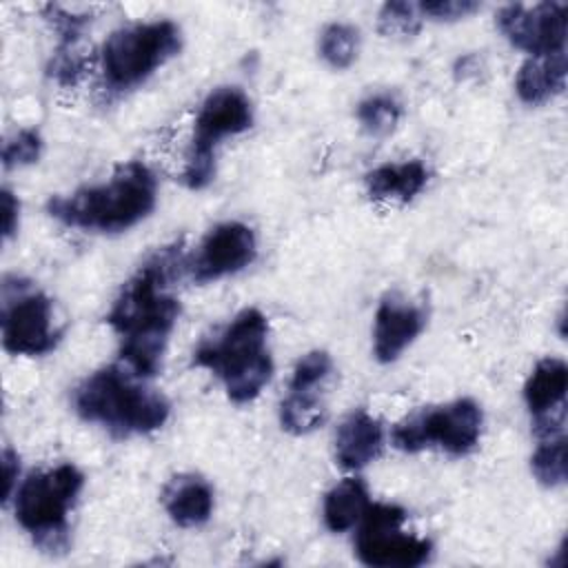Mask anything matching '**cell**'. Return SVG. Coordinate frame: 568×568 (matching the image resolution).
<instances>
[{
	"label": "cell",
	"instance_id": "obj_11",
	"mask_svg": "<svg viewBox=\"0 0 568 568\" xmlns=\"http://www.w3.org/2000/svg\"><path fill=\"white\" fill-rule=\"evenodd\" d=\"M495 22L513 47L530 55H550L566 51V2H539L532 7L506 4L497 11Z\"/></svg>",
	"mask_w": 568,
	"mask_h": 568
},
{
	"label": "cell",
	"instance_id": "obj_20",
	"mask_svg": "<svg viewBox=\"0 0 568 568\" xmlns=\"http://www.w3.org/2000/svg\"><path fill=\"white\" fill-rule=\"evenodd\" d=\"M326 422L322 388H291L280 402V424L291 435H308Z\"/></svg>",
	"mask_w": 568,
	"mask_h": 568
},
{
	"label": "cell",
	"instance_id": "obj_21",
	"mask_svg": "<svg viewBox=\"0 0 568 568\" xmlns=\"http://www.w3.org/2000/svg\"><path fill=\"white\" fill-rule=\"evenodd\" d=\"M530 470L541 486H548V488L561 486L568 475L566 435L541 437L530 457Z\"/></svg>",
	"mask_w": 568,
	"mask_h": 568
},
{
	"label": "cell",
	"instance_id": "obj_24",
	"mask_svg": "<svg viewBox=\"0 0 568 568\" xmlns=\"http://www.w3.org/2000/svg\"><path fill=\"white\" fill-rule=\"evenodd\" d=\"M419 27H422V13L413 2L393 0L379 9L377 29L386 38H410L419 31Z\"/></svg>",
	"mask_w": 568,
	"mask_h": 568
},
{
	"label": "cell",
	"instance_id": "obj_15",
	"mask_svg": "<svg viewBox=\"0 0 568 568\" xmlns=\"http://www.w3.org/2000/svg\"><path fill=\"white\" fill-rule=\"evenodd\" d=\"M384 448V426L366 410H353L335 433V459L346 470H359L375 462Z\"/></svg>",
	"mask_w": 568,
	"mask_h": 568
},
{
	"label": "cell",
	"instance_id": "obj_16",
	"mask_svg": "<svg viewBox=\"0 0 568 568\" xmlns=\"http://www.w3.org/2000/svg\"><path fill=\"white\" fill-rule=\"evenodd\" d=\"M162 504L166 515L180 528H197L213 515V488L193 473H182L169 479L162 490Z\"/></svg>",
	"mask_w": 568,
	"mask_h": 568
},
{
	"label": "cell",
	"instance_id": "obj_25",
	"mask_svg": "<svg viewBox=\"0 0 568 568\" xmlns=\"http://www.w3.org/2000/svg\"><path fill=\"white\" fill-rule=\"evenodd\" d=\"M333 373V359L326 351H311L302 355L293 368L291 388H324Z\"/></svg>",
	"mask_w": 568,
	"mask_h": 568
},
{
	"label": "cell",
	"instance_id": "obj_4",
	"mask_svg": "<svg viewBox=\"0 0 568 568\" xmlns=\"http://www.w3.org/2000/svg\"><path fill=\"white\" fill-rule=\"evenodd\" d=\"M193 364L211 371L231 402H253L273 375L266 315L260 308L240 311L220 333L200 342Z\"/></svg>",
	"mask_w": 568,
	"mask_h": 568
},
{
	"label": "cell",
	"instance_id": "obj_2",
	"mask_svg": "<svg viewBox=\"0 0 568 568\" xmlns=\"http://www.w3.org/2000/svg\"><path fill=\"white\" fill-rule=\"evenodd\" d=\"M158 202V180L153 171L138 160L120 164L102 182L75 189L69 195H55L47 211L64 226L93 233H122L142 222Z\"/></svg>",
	"mask_w": 568,
	"mask_h": 568
},
{
	"label": "cell",
	"instance_id": "obj_9",
	"mask_svg": "<svg viewBox=\"0 0 568 568\" xmlns=\"http://www.w3.org/2000/svg\"><path fill=\"white\" fill-rule=\"evenodd\" d=\"M0 326L2 346L11 355H47L62 335L53 326L51 297L20 277H4Z\"/></svg>",
	"mask_w": 568,
	"mask_h": 568
},
{
	"label": "cell",
	"instance_id": "obj_6",
	"mask_svg": "<svg viewBox=\"0 0 568 568\" xmlns=\"http://www.w3.org/2000/svg\"><path fill=\"white\" fill-rule=\"evenodd\" d=\"M182 49V31L171 20L115 29L102 44V80L111 93L140 87Z\"/></svg>",
	"mask_w": 568,
	"mask_h": 568
},
{
	"label": "cell",
	"instance_id": "obj_17",
	"mask_svg": "<svg viewBox=\"0 0 568 568\" xmlns=\"http://www.w3.org/2000/svg\"><path fill=\"white\" fill-rule=\"evenodd\" d=\"M428 182V169L419 160L388 162L366 173V193L375 202H410Z\"/></svg>",
	"mask_w": 568,
	"mask_h": 568
},
{
	"label": "cell",
	"instance_id": "obj_29",
	"mask_svg": "<svg viewBox=\"0 0 568 568\" xmlns=\"http://www.w3.org/2000/svg\"><path fill=\"white\" fill-rule=\"evenodd\" d=\"M18 475H20V459H18V453H13L11 448H4V450H2V479H4L2 499H4V501L11 499Z\"/></svg>",
	"mask_w": 568,
	"mask_h": 568
},
{
	"label": "cell",
	"instance_id": "obj_26",
	"mask_svg": "<svg viewBox=\"0 0 568 568\" xmlns=\"http://www.w3.org/2000/svg\"><path fill=\"white\" fill-rule=\"evenodd\" d=\"M42 153V138L36 129L16 131L2 146V164L4 169H18L38 162Z\"/></svg>",
	"mask_w": 568,
	"mask_h": 568
},
{
	"label": "cell",
	"instance_id": "obj_1",
	"mask_svg": "<svg viewBox=\"0 0 568 568\" xmlns=\"http://www.w3.org/2000/svg\"><path fill=\"white\" fill-rule=\"evenodd\" d=\"M186 271L182 244L155 251L120 288L106 324L120 342V357L138 377L160 373L169 337L180 317L173 284Z\"/></svg>",
	"mask_w": 568,
	"mask_h": 568
},
{
	"label": "cell",
	"instance_id": "obj_28",
	"mask_svg": "<svg viewBox=\"0 0 568 568\" xmlns=\"http://www.w3.org/2000/svg\"><path fill=\"white\" fill-rule=\"evenodd\" d=\"M2 237L4 242L16 233L18 229V217H20V202L18 197L9 191V189H2Z\"/></svg>",
	"mask_w": 568,
	"mask_h": 568
},
{
	"label": "cell",
	"instance_id": "obj_7",
	"mask_svg": "<svg viewBox=\"0 0 568 568\" xmlns=\"http://www.w3.org/2000/svg\"><path fill=\"white\" fill-rule=\"evenodd\" d=\"M253 124V104L240 87H220L213 89L197 115L193 140L186 151V162L182 171V182L200 191L211 184L215 178V149L229 138L248 131Z\"/></svg>",
	"mask_w": 568,
	"mask_h": 568
},
{
	"label": "cell",
	"instance_id": "obj_10",
	"mask_svg": "<svg viewBox=\"0 0 568 568\" xmlns=\"http://www.w3.org/2000/svg\"><path fill=\"white\" fill-rule=\"evenodd\" d=\"M406 510L395 504H368L357 521L355 555L371 568H415L430 559L433 544L404 530Z\"/></svg>",
	"mask_w": 568,
	"mask_h": 568
},
{
	"label": "cell",
	"instance_id": "obj_23",
	"mask_svg": "<svg viewBox=\"0 0 568 568\" xmlns=\"http://www.w3.org/2000/svg\"><path fill=\"white\" fill-rule=\"evenodd\" d=\"M355 115L366 133L384 138L397 126L402 118V102L390 93H373L357 104Z\"/></svg>",
	"mask_w": 568,
	"mask_h": 568
},
{
	"label": "cell",
	"instance_id": "obj_13",
	"mask_svg": "<svg viewBox=\"0 0 568 568\" xmlns=\"http://www.w3.org/2000/svg\"><path fill=\"white\" fill-rule=\"evenodd\" d=\"M566 390L568 366L559 357H544L524 384V402L532 417V430L541 437L566 435Z\"/></svg>",
	"mask_w": 568,
	"mask_h": 568
},
{
	"label": "cell",
	"instance_id": "obj_18",
	"mask_svg": "<svg viewBox=\"0 0 568 568\" xmlns=\"http://www.w3.org/2000/svg\"><path fill=\"white\" fill-rule=\"evenodd\" d=\"M566 51L530 55L517 71L515 91L526 104H544L566 89Z\"/></svg>",
	"mask_w": 568,
	"mask_h": 568
},
{
	"label": "cell",
	"instance_id": "obj_19",
	"mask_svg": "<svg viewBox=\"0 0 568 568\" xmlns=\"http://www.w3.org/2000/svg\"><path fill=\"white\" fill-rule=\"evenodd\" d=\"M368 504V488L359 477L342 479L324 497L322 515L326 528L331 532H346L362 519Z\"/></svg>",
	"mask_w": 568,
	"mask_h": 568
},
{
	"label": "cell",
	"instance_id": "obj_27",
	"mask_svg": "<svg viewBox=\"0 0 568 568\" xmlns=\"http://www.w3.org/2000/svg\"><path fill=\"white\" fill-rule=\"evenodd\" d=\"M419 13L439 20V22H453L459 18H466L479 9V2L475 0H426L417 4Z\"/></svg>",
	"mask_w": 568,
	"mask_h": 568
},
{
	"label": "cell",
	"instance_id": "obj_12",
	"mask_svg": "<svg viewBox=\"0 0 568 568\" xmlns=\"http://www.w3.org/2000/svg\"><path fill=\"white\" fill-rule=\"evenodd\" d=\"M257 255V240L242 222H222L200 242L195 255L186 260V273L195 284H206L246 268Z\"/></svg>",
	"mask_w": 568,
	"mask_h": 568
},
{
	"label": "cell",
	"instance_id": "obj_5",
	"mask_svg": "<svg viewBox=\"0 0 568 568\" xmlns=\"http://www.w3.org/2000/svg\"><path fill=\"white\" fill-rule=\"evenodd\" d=\"M84 486V475L73 464L33 470L16 488L13 513L22 530L47 555L69 548V513Z\"/></svg>",
	"mask_w": 568,
	"mask_h": 568
},
{
	"label": "cell",
	"instance_id": "obj_3",
	"mask_svg": "<svg viewBox=\"0 0 568 568\" xmlns=\"http://www.w3.org/2000/svg\"><path fill=\"white\" fill-rule=\"evenodd\" d=\"M73 408L84 422L100 424L113 437L153 433L171 413L160 390L122 366H104L84 377L73 390Z\"/></svg>",
	"mask_w": 568,
	"mask_h": 568
},
{
	"label": "cell",
	"instance_id": "obj_8",
	"mask_svg": "<svg viewBox=\"0 0 568 568\" xmlns=\"http://www.w3.org/2000/svg\"><path fill=\"white\" fill-rule=\"evenodd\" d=\"M484 413L470 397H462L442 406H426L404 417L390 430V442L397 450L419 453L437 446L448 455H468L481 437Z\"/></svg>",
	"mask_w": 568,
	"mask_h": 568
},
{
	"label": "cell",
	"instance_id": "obj_14",
	"mask_svg": "<svg viewBox=\"0 0 568 568\" xmlns=\"http://www.w3.org/2000/svg\"><path fill=\"white\" fill-rule=\"evenodd\" d=\"M426 311L397 293H388L377 311L373 322V353L382 364L395 362L424 331Z\"/></svg>",
	"mask_w": 568,
	"mask_h": 568
},
{
	"label": "cell",
	"instance_id": "obj_22",
	"mask_svg": "<svg viewBox=\"0 0 568 568\" xmlns=\"http://www.w3.org/2000/svg\"><path fill=\"white\" fill-rule=\"evenodd\" d=\"M359 51V31L346 22H331L320 33V55L331 69H348Z\"/></svg>",
	"mask_w": 568,
	"mask_h": 568
}]
</instances>
